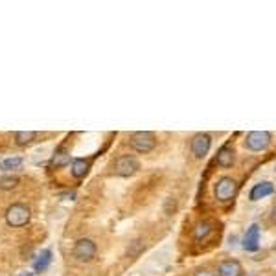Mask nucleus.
<instances>
[{"label": "nucleus", "instance_id": "obj_1", "mask_svg": "<svg viewBox=\"0 0 276 276\" xmlns=\"http://www.w3.org/2000/svg\"><path fill=\"white\" fill-rule=\"evenodd\" d=\"M32 219V212L26 204L22 202H15L11 206L6 210V221H8L9 226H13V228H18V226H24L30 223Z\"/></svg>", "mask_w": 276, "mask_h": 276}, {"label": "nucleus", "instance_id": "obj_2", "mask_svg": "<svg viewBox=\"0 0 276 276\" xmlns=\"http://www.w3.org/2000/svg\"><path fill=\"white\" fill-rule=\"evenodd\" d=\"M214 193H216V199L221 202L232 201L238 193V182L232 177H221L216 182V188H214Z\"/></svg>", "mask_w": 276, "mask_h": 276}, {"label": "nucleus", "instance_id": "obj_3", "mask_svg": "<svg viewBox=\"0 0 276 276\" xmlns=\"http://www.w3.org/2000/svg\"><path fill=\"white\" fill-rule=\"evenodd\" d=\"M112 170H114V173L118 177H131V175H134L140 170V162L133 155H122L114 160Z\"/></svg>", "mask_w": 276, "mask_h": 276}, {"label": "nucleus", "instance_id": "obj_4", "mask_svg": "<svg viewBox=\"0 0 276 276\" xmlns=\"http://www.w3.org/2000/svg\"><path fill=\"white\" fill-rule=\"evenodd\" d=\"M272 134L269 131H250L245 138V147L250 151H265L271 146Z\"/></svg>", "mask_w": 276, "mask_h": 276}, {"label": "nucleus", "instance_id": "obj_5", "mask_svg": "<svg viewBox=\"0 0 276 276\" xmlns=\"http://www.w3.org/2000/svg\"><path fill=\"white\" fill-rule=\"evenodd\" d=\"M131 146L136 153H149L156 146V136L151 131H136L131 136Z\"/></svg>", "mask_w": 276, "mask_h": 276}, {"label": "nucleus", "instance_id": "obj_6", "mask_svg": "<svg viewBox=\"0 0 276 276\" xmlns=\"http://www.w3.org/2000/svg\"><path fill=\"white\" fill-rule=\"evenodd\" d=\"M72 254L78 262H90L96 256V243L88 238H81L76 241L72 248Z\"/></svg>", "mask_w": 276, "mask_h": 276}, {"label": "nucleus", "instance_id": "obj_7", "mask_svg": "<svg viewBox=\"0 0 276 276\" xmlns=\"http://www.w3.org/2000/svg\"><path fill=\"white\" fill-rule=\"evenodd\" d=\"M212 147V136L206 133H197L192 140V153L195 158H204Z\"/></svg>", "mask_w": 276, "mask_h": 276}, {"label": "nucleus", "instance_id": "obj_8", "mask_svg": "<svg viewBox=\"0 0 276 276\" xmlns=\"http://www.w3.org/2000/svg\"><path fill=\"white\" fill-rule=\"evenodd\" d=\"M272 193H274V184L269 182V180H263V182L254 184L250 193H248V197H250V201H260V199L269 197Z\"/></svg>", "mask_w": 276, "mask_h": 276}, {"label": "nucleus", "instance_id": "obj_9", "mask_svg": "<svg viewBox=\"0 0 276 276\" xmlns=\"http://www.w3.org/2000/svg\"><path fill=\"white\" fill-rule=\"evenodd\" d=\"M243 248L248 252H256L260 248V226L252 225L247 230V234L243 238Z\"/></svg>", "mask_w": 276, "mask_h": 276}, {"label": "nucleus", "instance_id": "obj_10", "mask_svg": "<svg viewBox=\"0 0 276 276\" xmlns=\"http://www.w3.org/2000/svg\"><path fill=\"white\" fill-rule=\"evenodd\" d=\"M217 274L219 276H243V267L238 260H226L221 262L217 267Z\"/></svg>", "mask_w": 276, "mask_h": 276}, {"label": "nucleus", "instance_id": "obj_11", "mask_svg": "<svg viewBox=\"0 0 276 276\" xmlns=\"http://www.w3.org/2000/svg\"><path fill=\"white\" fill-rule=\"evenodd\" d=\"M88 168H90V162L88 160H85V158H74L70 173H72L74 179H83L88 173Z\"/></svg>", "mask_w": 276, "mask_h": 276}, {"label": "nucleus", "instance_id": "obj_12", "mask_svg": "<svg viewBox=\"0 0 276 276\" xmlns=\"http://www.w3.org/2000/svg\"><path fill=\"white\" fill-rule=\"evenodd\" d=\"M70 160H74V158L70 156L68 149H66V147H59V149L54 153V156H52V166H54V168H64L66 164H70Z\"/></svg>", "mask_w": 276, "mask_h": 276}, {"label": "nucleus", "instance_id": "obj_13", "mask_svg": "<svg viewBox=\"0 0 276 276\" xmlns=\"http://www.w3.org/2000/svg\"><path fill=\"white\" fill-rule=\"evenodd\" d=\"M216 162H217V166H221V168H230V166L234 164V151H232L230 147L223 146L219 151H217Z\"/></svg>", "mask_w": 276, "mask_h": 276}, {"label": "nucleus", "instance_id": "obj_14", "mask_svg": "<svg viewBox=\"0 0 276 276\" xmlns=\"http://www.w3.org/2000/svg\"><path fill=\"white\" fill-rule=\"evenodd\" d=\"M212 230H214V225H212V221H199L197 225H195V230H193V236L197 241H204L208 236L212 234Z\"/></svg>", "mask_w": 276, "mask_h": 276}, {"label": "nucleus", "instance_id": "obj_15", "mask_svg": "<svg viewBox=\"0 0 276 276\" xmlns=\"http://www.w3.org/2000/svg\"><path fill=\"white\" fill-rule=\"evenodd\" d=\"M50 263H52V252L50 250H42V252L37 256L35 263H33V269H35L37 272H42L48 269Z\"/></svg>", "mask_w": 276, "mask_h": 276}, {"label": "nucleus", "instance_id": "obj_16", "mask_svg": "<svg viewBox=\"0 0 276 276\" xmlns=\"http://www.w3.org/2000/svg\"><path fill=\"white\" fill-rule=\"evenodd\" d=\"M35 136H37L35 131H17L15 133V144L17 146H26L32 140H35Z\"/></svg>", "mask_w": 276, "mask_h": 276}, {"label": "nucleus", "instance_id": "obj_17", "mask_svg": "<svg viewBox=\"0 0 276 276\" xmlns=\"http://www.w3.org/2000/svg\"><path fill=\"white\" fill-rule=\"evenodd\" d=\"M18 184V179L13 175H0V190H13Z\"/></svg>", "mask_w": 276, "mask_h": 276}, {"label": "nucleus", "instance_id": "obj_18", "mask_svg": "<svg viewBox=\"0 0 276 276\" xmlns=\"http://www.w3.org/2000/svg\"><path fill=\"white\" fill-rule=\"evenodd\" d=\"M20 166H22V158L20 156H11V158H6V160L0 162L2 170H18Z\"/></svg>", "mask_w": 276, "mask_h": 276}, {"label": "nucleus", "instance_id": "obj_19", "mask_svg": "<svg viewBox=\"0 0 276 276\" xmlns=\"http://www.w3.org/2000/svg\"><path fill=\"white\" fill-rule=\"evenodd\" d=\"M193 276H214V272H210V271H197Z\"/></svg>", "mask_w": 276, "mask_h": 276}, {"label": "nucleus", "instance_id": "obj_20", "mask_svg": "<svg viewBox=\"0 0 276 276\" xmlns=\"http://www.w3.org/2000/svg\"><path fill=\"white\" fill-rule=\"evenodd\" d=\"M17 276H33V272H20V274H17Z\"/></svg>", "mask_w": 276, "mask_h": 276}]
</instances>
